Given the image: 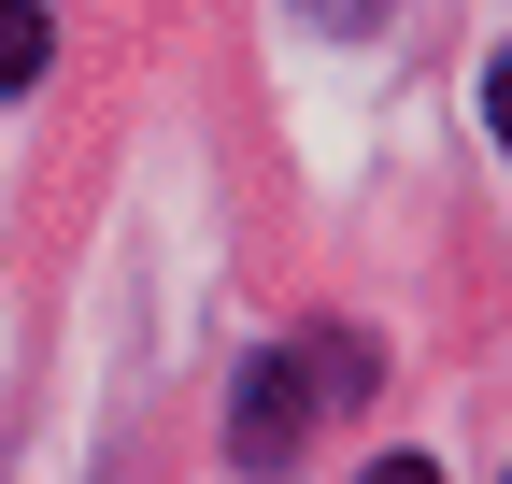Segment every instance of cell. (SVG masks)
I'll list each match as a JSON object with an SVG mask.
<instances>
[{
	"mask_svg": "<svg viewBox=\"0 0 512 484\" xmlns=\"http://www.w3.org/2000/svg\"><path fill=\"white\" fill-rule=\"evenodd\" d=\"M313 442V356H242V385H228V456L242 470H285Z\"/></svg>",
	"mask_w": 512,
	"mask_h": 484,
	"instance_id": "cell-1",
	"label": "cell"
},
{
	"mask_svg": "<svg viewBox=\"0 0 512 484\" xmlns=\"http://www.w3.org/2000/svg\"><path fill=\"white\" fill-rule=\"evenodd\" d=\"M43 57H57L43 0H0V86H43Z\"/></svg>",
	"mask_w": 512,
	"mask_h": 484,
	"instance_id": "cell-2",
	"label": "cell"
},
{
	"mask_svg": "<svg viewBox=\"0 0 512 484\" xmlns=\"http://www.w3.org/2000/svg\"><path fill=\"white\" fill-rule=\"evenodd\" d=\"M484 129L512 143V57H498V72H484Z\"/></svg>",
	"mask_w": 512,
	"mask_h": 484,
	"instance_id": "cell-3",
	"label": "cell"
},
{
	"mask_svg": "<svg viewBox=\"0 0 512 484\" xmlns=\"http://www.w3.org/2000/svg\"><path fill=\"white\" fill-rule=\"evenodd\" d=\"M356 484H441V470H427V456H384V470H356Z\"/></svg>",
	"mask_w": 512,
	"mask_h": 484,
	"instance_id": "cell-4",
	"label": "cell"
},
{
	"mask_svg": "<svg viewBox=\"0 0 512 484\" xmlns=\"http://www.w3.org/2000/svg\"><path fill=\"white\" fill-rule=\"evenodd\" d=\"M313 15H384V0H313Z\"/></svg>",
	"mask_w": 512,
	"mask_h": 484,
	"instance_id": "cell-5",
	"label": "cell"
}]
</instances>
